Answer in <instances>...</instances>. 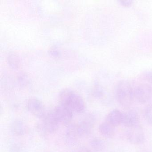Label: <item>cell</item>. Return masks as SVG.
<instances>
[{"mask_svg": "<svg viewBox=\"0 0 152 152\" xmlns=\"http://www.w3.org/2000/svg\"><path fill=\"white\" fill-rule=\"evenodd\" d=\"M58 99L60 104L67 107L73 113H82L85 110L84 100L72 90L66 89L62 91L59 93Z\"/></svg>", "mask_w": 152, "mask_h": 152, "instance_id": "1", "label": "cell"}, {"mask_svg": "<svg viewBox=\"0 0 152 152\" xmlns=\"http://www.w3.org/2000/svg\"><path fill=\"white\" fill-rule=\"evenodd\" d=\"M115 96L123 107L128 108L132 104L134 99V89L127 80L120 81L115 85Z\"/></svg>", "mask_w": 152, "mask_h": 152, "instance_id": "2", "label": "cell"}, {"mask_svg": "<svg viewBox=\"0 0 152 152\" xmlns=\"http://www.w3.org/2000/svg\"><path fill=\"white\" fill-rule=\"evenodd\" d=\"M42 119V121L40 128L43 133L52 134L57 130L60 123L53 111L46 113Z\"/></svg>", "mask_w": 152, "mask_h": 152, "instance_id": "3", "label": "cell"}, {"mask_svg": "<svg viewBox=\"0 0 152 152\" xmlns=\"http://www.w3.org/2000/svg\"><path fill=\"white\" fill-rule=\"evenodd\" d=\"M95 122V116L92 114H88L81 121L76 124L77 130L80 137H86L90 134Z\"/></svg>", "mask_w": 152, "mask_h": 152, "instance_id": "4", "label": "cell"}, {"mask_svg": "<svg viewBox=\"0 0 152 152\" xmlns=\"http://www.w3.org/2000/svg\"><path fill=\"white\" fill-rule=\"evenodd\" d=\"M152 95V88L146 83L139 84L134 89V98L141 104L147 102L151 98Z\"/></svg>", "mask_w": 152, "mask_h": 152, "instance_id": "5", "label": "cell"}, {"mask_svg": "<svg viewBox=\"0 0 152 152\" xmlns=\"http://www.w3.org/2000/svg\"><path fill=\"white\" fill-rule=\"evenodd\" d=\"M53 112L60 124L68 125L72 120L73 112L65 106L59 104L55 107Z\"/></svg>", "mask_w": 152, "mask_h": 152, "instance_id": "6", "label": "cell"}, {"mask_svg": "<svg viewBox=\"0 0 152 152\" xmlns=\"http://www.w3.org/2000/svg\"><path fill=\"white\" fill-rule=\"evenodd\" d=\"M128 141L134 145L142 144L145 141V136L144 131L140 125L130 128L127 134Z\"/></svg>", "mask_w": 152, "mask_h": 152, "instance_id": "7", "label": "cell"}, {"mask_svg": "<svg viewBox=\"0 0 152 152\" xmlns=\"http://www.w3.org/2000/svg\"><path fill=\"white\" fill-rule=\"evenodd\" d=\"M26 107L31 113L39 118H42L46 113L41 101L35 98L28 99Z\"/></svg>", "mask_w": 152, "mask_h": 152, "instance_id": "8", "label": "cell"}, {"mask_svg": "<svg viewBox=\"0 0 152 152\" xmlns=\"http://www.w3.org/2000/svg\"><path fill=\"white\" fill-rule=\"evenodd\" d=\"M121 124L129 129L139 125V116L137 112L132 109L126 113H123Z\"/></svg>", "mask_w": 152, "mask_h": 152, "instance_id": "9", "label": "cell"}, {"mask_svg": "<svg viewBox=\"0 0 152 152\" xmlns=\"http://www.w3.org/2000/svg\"><path fill=\"white\" fill-rule=\"evenodd\" d=\"M80 138L76 124H70L66 129L65 136L66 144L70 146L75 145L78 143Z\"/></svg>", "mask_w": 152, "mask_h": 152, "instance_id": "10", "label": "cell"}, {"mask_svg": "<svg viewBox=\"0 0 152 152\" xmlns=\"http://www.w3.org/2000/svg\"><path fill=\"white\" fill-rule=\"evenodd\" d=\"M10 130L13 135L22 137L28 134L29 128L27 124L21 120H16L11 124Z\"/></svg>", "mask_w": 152, "mask_h": 152, "instance_id": "11", "label": "cell"}, {"mask_svg": "<svg viewBox=\"0 0 152 152\" xmlns=\"http://www.w3.org/2000/svg\"><path fill=\"white\" fill-rule=\"evenodd\" d=\"M123 113L117 109H113L109 112L106 118V121L114 127L121 124Z\"/></svg>", "mask_w": 152, "mask_h": 152, "instance_id": "12", "label": "cell"}, {"mask_svg": "<svg viewBox=\"0 0 152 152\" xmlns=\"http://www.w3.org/2000/svg\"><path fill=\"white\" fill-rule=\"evenodd\" d=\"M115 127L106 121L102 123L99 127V131L104 137L111 138L113 137L115 134Z\"/></svg>", "mask_w": 152, "mask_h": 152, "instance_id": "13", "label": "cell"}, {"mask_svg": "<svg viewBox=\"0 0 152 152\" xmlns=\"http://www.w3.org/2000/svg\"><path fill=\"white\" fill-rule=\"evenodd\" d=\"M90 145L94 152H102L105 148L104 141L99 138H94L91 140Z\"/></svg>", "mask_w": 152, "mask_h": 152, "instance_id": "14", "label": "cell"}, {"mask_svg": "<svg viewBox=\"0 0 152 152\" xmlns=\"http://www.w3.org/2000/svg\"><path fill=\"white\" fill-rule=\"evenodd\" d=\"M144 117L146 122L152 126V104L148 105L144 109Z\"/></svg>", "mask_w": 152, "mask_h": 152, "instance_id": "15", "label": "cell"}, {"mask_svg": "<svg viewBox=\"0 0 152 152\" xmlns=\"http://www.w3.org/2000/svg\"><path fill=\"white\" fill-rule=\"evenodd\" d=\"M8 62L11 67L17 68L19 65V60L18 57L16 55L11 54L8 57Z\"/></svg>", "mask_w": 152, "mask_h": 152, "instance_id": "16", "label": "cell"}, {"mask_svg": "<svg viewBox=\"0 0 152 152\" xmlns=\"http://www.w3.org/2000/svg\"><path fill=\"white\" fill-rule=\"evenodd\" d=\"M120 5H121L122 7H130L133 3V1L131 0H122L119 1Z\"/></svg>", "mask_w": 152, "mask_h": 152, "instance_id": "17", "label": "cell"}, {"mask_svg": "<svg viewBox=\"0 0 152 152\" xmlns=\"http://www.w3.org/2000/svg\"><path fill=\"white\" fill-rule=\"evenodd\" d=\"M72 152H91V150L85 146H81L75 148Z\"/></svg>", "mask_w": 152, "mask_h": 152, "instance_id": "18", "label": "cell"}, {"mask_svg": "<svg viewBox=\"0 0 152 152\" xmlns=\"http://www.w3.org/2000/svg\"><path fill=\"white\" fill-rule=\"evenodd\" d=\"M144 76L147 80L152 83V71H148L145 73Z\"/></svg>", "mask_w": 152, "mask_h": 152, "instance_id": "19", "label": "cell"}]
</instances>
